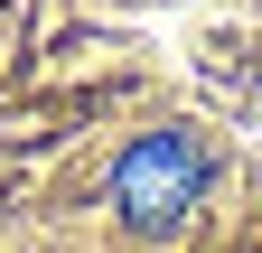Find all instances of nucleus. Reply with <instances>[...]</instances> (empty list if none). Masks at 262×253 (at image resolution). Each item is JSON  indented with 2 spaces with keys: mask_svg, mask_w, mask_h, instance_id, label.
I'll return each instance as SVG.
<instances>
[{
  "mask_svg": "<svg viewBox=\"0 0 262 253\" xmlns=\"http://www.w3.org/2000/svg\"><path fill=\"white\" fill-rule=\"evenodd\" d=\"M196 197H206V150L187 132H141L113 160V206L131 235H178Z\"/></svg>",
  "mask_w": 262,
  "mask_h": 253,
  "instance_id": "nucleus-1",
  "label": "nucleus"
}]
</instances>
